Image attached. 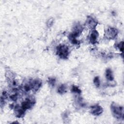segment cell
<instances>
[{
    "mask_svg": "<svg viewBox=\"0 0 124 124\" xmlns=\"http://www.w3.org/2000/svg\"><path fill=\"white\" fill-rule=\"evenodd\" d=\"M11 99L13 101H16L17 99V95L16 94H14L10 96Z\"/></svg>",
    "mask_w": 124,
    "mask_h": 124,
    "instance_id": "21",
    "label": "cell"
},
{
    "mask_svg": "<svg viewBox=\"0 0 124 124\" xmlns=\"http://www.w3.org/2000/svg\"><path fill=\"white\" fill-rule=\"evenodd\" d=\"M6 76L9 79L10 81L14 79V75L12 72H11L10 71H8L6 73Z\"/></svg>",
    "mask_w": 124,
    "mask_h": 124,
    "instance_id": "14",
    "label": "cell"
},
{
    "mask_svg": "<svg viewBox=\"0 0 124 124\" xmlns=\"http://www.w3.org/2000/svg\"><path fill=\"white\" fill-rule=\"evenodd\" d=\"M103 111V108L99 105H94L91 108V113L95 116H98L100 115Z\"/></svg>",
    "mask_w": 124,
    "mask_h": 124,
    "instance_id": "8",
    "label": "cell"
},
{
    "mask_svg": "<svg viewBox=\"0 0 124 124\" xmlns=\"http://www.w3.org/2000/svg\"><path fill=\"white\" fill-rule=\"evenodd\" d=\"M31 90L33 92L37 91L42 85V81L39 79H36L30 82Z\"/></svg>",
    "mask_w": 124,
    "mask_h": 124,
    "instance_id": "7",
    "label": "cell"
},
{
    "mask_svg": "<svg viewBox=\"0 0 124 124\" xmlns=\"http://www.w3.org/2000/svg\"><path fill=\"white\" fill-rule=\"evenodd\" d=\"M93 83L96 87H99L100 85V81L98 77H95L93 79Z\"/></svg>",
    "mask_w": 124,
    "mask_h": 124,
    "instance_id": "17",
    "label": "cell"
},
{
    "mask_svg": "<svg viewBox=\"0 0 124 124\" xmlns=\"http://www.w3.org/2000/svg\"><path fill=\"white\" fill-rule=\"evenodd\" d=\"M35 100L31 98L27 99L25 101H23L21 104V107L25 110H26L28 109H30L34 105Z\"/></svg>",
    "mask_w": 124,
    "mask_h": 124,
    "instance_id": "6",
    "label": "cell"
},
{
    "mask_svg": "<svg viewBox=\"0 0 124 124\" xmlns=\"http://www.w3.org/2000/svg\"><path fill=\"white\" fill-rule=\"evenodd\" d=\"M14 111L16 116L18 118H20L24 116L26 110H25L21 107L16 105L15 107Z\"/></svg>",
    "mask_w": 124,
    "mask_h": 124,
    "instance_id": "10",
    "label": "cell"
},
{
    "mask_svg": "<svg viewBox=\"0 0 124 124\" xmlns=\"http://www.w3.org/2000/svg\"><path fill=\"white\" fill-rule=\"evenodd\" d=\"M83 30V28L82 26L79 23L76 24L72 29V31L71 33L75 37H78L82 33Z\"/></svg>",
    "mask_w": 124,
    "mask_h": 124,
    "instance_id": "5",
    "label": "cell"
},
{
    "mask_svg": "<svg viewBox=\"0 0 124 124\" xmlns=\"http://www.w3.org/2000/svg\"><path fill=\"white\" fill-rule=\"evenodd\" d=\"M57 92L60 94H63L66 92V86L64 84H62L58 88Z\"/></svg>",
    "mask_w": 124,
    "mask_h": 124,
    "instance_id": "13",
    "label": "cell"
},
{
    "mask_svg": "<svg viewBox=\"0 0 124 124\" xmlns=\"http://www.w3.org/2000/svg\"><path fill=\"white\" fill-rule=\"evenodd\" d=\"M68 38L69 40L70 41V42L73 45H78L79 42V41L76 39V37H75V36H74L73 35H72L71 33L68 36Z\"/></svg>",
    "mask_w": 124,
    "mask_h": 124,
    "instance_id": "12",
    "label": "cell"
},
{
    "mask_svg": "<svg viewBox=\"0 0 124 124\" xmlns=\"http://www.w3.org/2000/svg\"><path fill=\"white\" fill-rule=\"evenodd\" d=\"M57 54L61 59H67L69 54L68 47L65 45H59L57 47Z\"/></svg>",
    "mask_w": 124,
    "mask_h": 124,
    "instance_id": "2",
    "label": "cell"
},
{
    "mask_svg": "<svg viewBox=\"0 0 124 124\" xmlns=\"http://www.w3.org/2000/svg\"><path fill=\"white\" fill-rule=\"evenodd\" d=\"M118 33V30L112 27L108 28L105 32V36L108 39H113L117 35Z\"/></svg>",
    "mask_w": 124,
    "mask_h": 124,
    "instance_id": "3",
    "label": "cell"
},
{
    "mask_svg": "<svg viewBox=\"0 0 124 124\" xmlns=\"http://www.w3.org/2000/svg\"><path fill=\"white\" fill-rule=\"evenodd\" d=\"M23 90L25 92H28L30 90H31V87L30 83H27L25 84L23 87Z\"/></svg>",
    "mask_w": 124,
    "mask_h": 124,
    "instance_id": "16",
    "label": "cell"
},
{
    "mask_svg": "<svg viewBox=\"0 0 124 124\" xmlns=\"http://www.w3.org/2000/svg\"><path fill=\"white\" fill-rule=\"evenodd\" d=\"M71 91L73 93H76L79 94H80L81 93V91L77 86H73L71 89Z\"/></svg>",
    "mask_w": 124,
    "mask_h": 124,
    "instance_id": "15",
    "label": "cell"
},
{
    "mask_svg": "<svg viewBox=\"0 0 124 124\" xmlns=\"http://www.w3.org/2000/svg\"><path fill=\"white\" fill-rule=\"evenodd\" d=\"M53 23V19H49L47 22V25L48 27H51Z\"/></svg>",
    "mask_w": 124,
    "mask_h": 124,
    "instance_id": "20",
    "label": "cell"
},
{
    "mask_svg": "<svg viewBox=\"0 0 124 124\" xmlns=\"http://www.w3.org/2000/svg\"><path fill=\"white\" fill-rule=\"evenodd\" d=\"M117 47L119 48L120 50L123 51V42H121L119 44L117 45Z\"/></svg>",
    "mask_w": 124,
    "mask_h": 124,
    "instance_id": "19",
    "label": "cell"
},
{
    "mask_svg": "<svg viewBox=\"0 0 124 124\" xmlns=\"http://www.w3.org/2000/svg\"><path fill=\"white\" fill-rule=\"evenodd\" d=\"M97 21L93 17L90 16L87 17L86 20V25L88 28L92 30H94L97 25Z\"/></svg>",
    "mask_w": 124,
    "mask_h": 124,
    "instance_id": "4",
    "label": "cell"
},
{
    "mask_svg": "<svg viewBox=\"0 0 124 124\" xmlns=\"http://www.w3.org/2000/svg\"><path fill=\"white\" fill-rule=\"evenodd\" d=\"M47 82H48L49 85H50L51 86H55V84L56 80L54 78H48V79L47 80Z\"/></svg>",
    "mask_w": 124,
    "mask_h": 124,
    "instance_id": "18",
    "label": "cell"
},
{
    "mask_svg": "<svg viewBox=\"0 0 124 124\" xmlns=\"http://www.w3.org/2000/svg\"><path fill=\"white\" fill-rule=\"evenodd\" d=\"M105 76H106V78L107 79V80H108V81H112L113 80V79H114L112 71L109 68H108L106 70Z\"/></svg>",
    "mask_w": 124,
    "mask_h": 124,
    "instance_id": "11",
    "label": "cell"
},
{
    "mask_svg": "<svg viewBox=\"0 0 124 124\" xmlns=\"http://www.w3.org/2000/svg\"><path fill=\"white\" fill-rule=\"evenodd\" d=\"M111 110L113 116L118 119H124V108L116 104L112 103L111 105Z\"/></svg>",
    "mask_w": 124,
    "mask_h": 124,
    "instance_id": "1",
    "label": "cell"
},
{
    "mask_svg": "<svg viewBox=\"0 0 124 124\" xmlns=\"http://www.w3.org/2000/svg\"><path fill=\"white\" fill-rule=\"evenodd\" d=\"M99 36V33L97 31L93 30L92 32L89 36V41L92 44H96L97 42L98 38Z\"/></svg>",
    "mask_w": 124,
    "mask_h": 124,
    "instance_id": "9",
    "label": "cell"
}]
</instances>
